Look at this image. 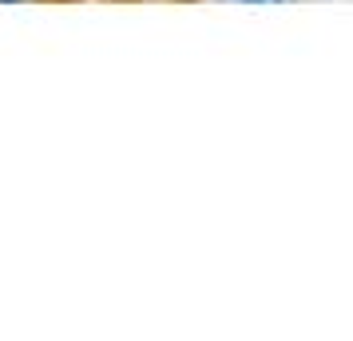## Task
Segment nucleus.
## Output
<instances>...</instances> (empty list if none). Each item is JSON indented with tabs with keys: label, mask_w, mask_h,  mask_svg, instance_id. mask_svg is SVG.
<instances>
[{
	"label": "nucleus",
	"mask_w": 353,
	"mask_h": 341,
	"mask_svg": "<svg viewBox=\"0 0 353 341\" xmlns=\"http://www.w3.org/2000/svg\"><path fill=\"white\" fill-rule=\"evenodd\" d=\"M242 4H282V0H242Z\"/></svg>",
	"instance_id": "f257e3e1"
},
{
	"label": "nucleus",
	"mask_w": 353,
	"mask_h": 341,
	"mask_svg": "<svg viewBox=\"0 0 353 341\" xmlns=\"http://www.w3.org/2000/svg\"><path fill=\"white\" fill-rule=\"evenodd\" d=\"M0 4H24V0H0Z\"/></svg>",
	"instance_id": "f03ea898"
}]
</instances>
